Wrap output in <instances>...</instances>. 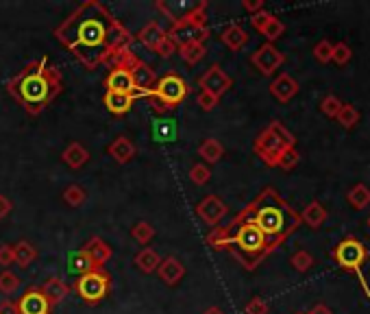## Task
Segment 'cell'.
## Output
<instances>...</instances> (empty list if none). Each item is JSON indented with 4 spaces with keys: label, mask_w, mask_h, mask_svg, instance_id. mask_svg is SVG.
Returning <instances> with one entry per match:
<instances>
[{
    "label": "cell",
    "mask_w": 370,
    "mask_h": 314,
    "mask_svg": "<svg viewBox=\"0 0 370 314\" xmlns=\"http://www.w3.org/2000/svg\"><path fill=\"white\" fill-rule=\"evenodd\" d=\"M272 20V13H268V11H259V13H255V16H250V24H253V28L255 31H259L261 33V28L268 24Z\"/></svg>",
    "instance_id": "cell-47"
},
{
    "label": "cell",
    "mask_w": 370,
    "mask_h": 314,
    "mask_svg": "<svg viewBox=\"0 0 370 314\" xmlns=\"http://www.w3.org/2000/svg\"><path fill=\"white\" fill-rule=\"evenodd\" d=\"M231 85H233V79L218 64H214L212 68H207V72L201 74V79H198V87L203 89V92H210L216 98H220L222 94H227L231 89Z\"/></svg>",
    "instance_id": "cell-13"
},
{
    "label": "cell",
    "mask_w": 370,
    "mask_h": 314,
    "mask_svg": "<svg viewBox=\"0 0 370 314\" xmlns=\"http://www.w3.org/2000/svg\"><path fill=\"white\" fill-rule=\"evenodd\" d=\"M342 101H340L337 96H333V94H329V96H324L322 101H320V112L327 116V118H335L337 114H340V110H342Z\"/></svg>",
    "instance_id": "cell-41"
},
{
    "label": "cell",
    "mask_w": 370,
    "mask_h": 314,
    "mask_svg": "<svg viewBox=\"0 0 370 314\" xmlns=\"http://www.w3.org/2000/svg\"><path fill=\"white\" fill-rule=\"evenodd\" d=\"M346 199L349 203L355 207V209H364L370 205V188L366 184H358V186H353L349 192H346Z\"/></svg>",
    "instance_id": "cell-32"
},
{
    "label": "cell",
    "mask_w": 370,
    "mask_h": 314,
    "mask_svg": "<svg viewBox=\"0 0 370 314\" xmlns=\"http://www.w3.org/2000/svg\"><path fill=\"white\" fill-rule=\"evenodd\" d=\"M176 53V46H174V42L168 37L164 44H161V46H159V51H157V55L159 57H164V59H168V57H172Z\"/></svg>",
    "instance_id": "cell-49"
},
{
    "label": "cell",
    "mask_w": 370,
    "mask_h": 314,
    "mask_svg": "<svg viewBox=\"0 0 370 314\" xmlns=\"http://www.w3.org/2000/svg\"><path fill=\"white\" fill-rule=\"evenodd\" d=\"M62 159L68 168L72 171H79L83 168L87 162H90V153H87V148L79 142H72L64 148V153H62Z\"/></svg>",
    "instance_id": "cell-23"
},
{
    "label": "cell",
    "mask_w": 370,
    "mask_h": 314,
    "mask_svg": "<svg viewBox=\"0 0 370 314\" xmlns=\"http://www.w3.org/2000/svg\"><path fill=\"white\" fill-rule=\"evenodd\" d=\"M11 264H16V258H13V245H3L0 247V266L7 268Z\"/></svg>",
    "instance_id": "cell-48"
},
{
    "label": "cell",
    "mask_w": 370,
    "mask_h": 314,
    "mask_svg": "<svg viewBox=\"0 0 370 314\" xmlns=\"http://www.w3.org/2000/svg\"><path fill=\"white\" fill-rule=\"evenodd\" d=\"M153 136L157 142H172L176 138V123L170 118H157L153 123Z\"/></svg>",
    "instance_id": "cell-29"
},
{
    "label": "cell",
    "mask_w": 370,
    "mask_h": 314,
    "mask_svg": "<svg viewBox=\"0 0 370 314\" xmlns=\"http://www.w3.org/2000/svg\"><path fill=\"white\" fill-rule=\"evenodd\" d=\"M138 101L136 94H120V92H105L102 103L113 116H124L133 110V103Z\"/></svg>",
    "instance_id": "cell-21"
},
{
    "label": "cell",
    "mask_w": 370,
    "mask_h": 314,
    "mask_svg": "<svg viewBox=\"0 0 370 314\" xmlns=\"http://www.w3.org/2000/svg\"><path fill=\"white\" fill-rule=\"evenodd\" d=\"M203 7H207V0H157L155 3V9L164 13L172 24L187 18L189 13H194Z\"/></svg>",
    "instance_id": "cell-12"
},
{
    "label": "cell",
    "mask_w": 370,
    "mask_h": 314,
    "mask_svg": "<svg viewBox=\"0 0 370 314\" xmlns=\"http://www.w3.org/2000/svg\"><path fill=\"white\" fill-rule=\"evenodd\" d=\"M244 314H268V304H266L261 297H253L244 306Z\"/></svg>",
    "instance_id": "cell-46"
},
{
    "label": "cell",
    "mask_w": 370,
    "mask_h": 314,
    "mask_svg": "<svg viewBox=\"0 0 370 314\" xmlns=\"http://www.w3.org/2000/svg\"><path fill=\"white\" fill-rule=\"evenodd\" d=\"M7 92L22 105L24 112L37 116L64 92V79L62 72L50 66L48 57H39L13 74L7 81Z\"/></svg>",
    "instance_id": "cell-2"
},
{
    "label": "cell",
    "mask_w": 370,
    "mask_h": 314,
    "mask_svg": "<svg viewBox=\"0 0 370 314\" xmlns=\"http://www.w3.org/2000/svg\"><path fill=\"white\" fill-rule=\"evenodd\" d=\"M196 214L207 223L210 227H218L220 220L227 216V205L216 194H207V197L196 205Z\"/></svg>",
    "instance_id": "cell-15"
},
{
    "label": "cell",
    "mask_w": 370,
    "mask_h": 314,
    "mask_svg": "<svg viewBox=\"0 0 370 314\" xmlns=\"http://www.w3.org/2000/svg\"><path fill=\"white\" fill-rule=\"evenodd\" d=\"M90 271H94V264H92L90 256H87V253H85L83 249L72 251L70 256H68V273L81 277V275L90 273Z\"/></svg>",
    "instance_id": "cell-26"
},
{
    "label": "cell",
    "mask_w": 370,
    "mask_h": 314,
    "mask_svg": "<svg viewBox=\"0 0 370 314\" xmlns=\"http://www.w3.org/2000/svg\"><path fill=\"white\" fill-rule=\"evenodd\" d=\"M286 62V55L281 53L275 44H261V46L250 55V64H253L263 77H270Z\"/></svg>",
    "instance_id": "cell-10"
},
{
    "label": "cell",
    "mask_w": 370,
    "mask_h": 314,
    "mask_svg": "<svg viewBox=\"0 0 370 314\" xmlns=\"http://www.w3.org/2000/svg\"><path fill=\"white\" fill-rule=\"evenodd\" d=\"M198 155H201L207 164H216V162H220L222 155H225V146H222L220 140H216V138H207V140H203L201 146H198Z\"/></svg>",
    "instance_id": "cell-28"
},
{
    "label": "cell",
    "mask_w": 370,
    "mask_h": 314,
    "mask_svg": "<svg viewBox=\"0 0 370 314\" xmlns=\"http://www.w3.org/2000/svg\"><path fill=\"white\" fill-rule=\"evenodd\" d=\"M196 103L201 105V110L203 112H212V110H216L218 107V103H220V98H216L214 94H210V92H201L196 94Z\"/></svg>",
    "instance_id": "cell-45"
},
{
    "label": "cell",
    "mask_w": 370,
    "mask_h": 314,
    "mask_svg": "<svg viewBox=\"0 0 370 314\" xmlns=\"http://www.w3.org/2000/svg\"><path fill=\"white\" fill-rule=\"evenodd\" d=\"M368 227H370V216H368Z\"/></svg>",
    "instance_id": "cell-55"
},
{
    "label": "cell",
    "mask_w": 370,
    "mask_h": 314,
    "mask_svg": "<svg viewBox=\"0 0 370 314\" xmlns=\"http://www.w3.org/2000/svg\"><path fill=\"white\" fill-rule=\"evenodd\" d=\"M176 53L181 55V59L187 66H196L201 59L207 55V49H205V44H185V46L176 49Z\"/></svg>",
    "instance_id": "cell-31"
},
{
    "label": "cell",
    "mask_w": 370,
    "mask_h": 314,
    "mask_svg": "<svg viewBox=\"0 0 370 314\" xmlns=\"http://www.w3.org/2000/svg\"><path fill=\"white\" fill-rule=\"evenodd\" d=\"M131 236H133V241L140 243V245H148L155 238V227L151 225V223H136V225L131 227Z\"/></svg>",
    "instance_id": "cell-33"
},
{
    "label": "cell",
    "mask_w": 370,
    "mask_h": 314,
    "mask_svg": "<svg viewBox=\"0 0 370 314\" xmlns=\"http://www.w3.org/2000/svg\"><path fill=\"white\" fill-rule=\"evenodd\" d=\"M335 121L342 125L344 129H353L355 125L360 123V112L353 107V105H342V110L335 116Z\"/></svg>",
    "instance_id": "cell-35"
},
{
    "label": "cell",
    "mask_w": 370,
    "mask_h": 314,
    "mask_svg": "<svg viewBox=\"0 0 370 314\" xmlns=\"http://www.w3.org/2000/svg\"><path fill=\"white\" fill-rule=\"evenodd\" d=\"M268 129L275 133V136L279 138V142L284 144L286 148H294V144H296V138H294V133H292L290 129H286V127L281 125L279 121H272V123L268 125Z\"/></svg>",
    "instance_id": "cell-36"
},
{
    "label": "cell",
    "mask_w": 370,
    "mask_h": 314,
    "mask_svg": "<svg viewBox=\"0 0 370 314\" xmlns=\"http://www.w3.org/2000/svg\"><path fill=\"white\" fill-rule=\"evenodd\" d=\"M299 81L294 77H290L288 72H281L279 77L270 83V94L279 101V103H290L296 94H299Z\"/></svg>",
    "instance_id": "cell-16"
},
{
    "label": "cell",
    "mask_w": 370,
    "mask_h": 314,
    "mask_svg": "<svg viewBox=\"0 0 370 314\" xmlns=\"http://www.w3.org/2000/svg\"><path fill=\"white\" fill-rule=\"evenodd\" d=\"M20 286V279L16 273H11V271H3L0 273V293L3 295H11V293H16Z\"/></svg>",
    "instance_id": "cell-43"
},
{
    "label": "cell",
    "mask_w": 370,
    "mask_h": 314,
    "mask_svg": "<svg viewBox=\"0 0 370 314\" xmlns=\"http://www.w3.org/2000/svg\"><path fill=\"white\" fill-rule=\"evenodd\" d=\"M331 258H333V262H335L340 268H344V271L360 273L362 266L368 262L370 253H368V249L358 241V238L346 236L344 241H340L337 247L331 251Z\"/></svg>",
    "instance_id": "cell-7"
},
{
    "label": "cell",
    "mask_w": 370,
    "mask_h": 314,
    "mask_svg": "<svg viewBox=\"0 0 370 314\" xmlns=\"http://www.w3.org/2000/svg\"><path fill=\"white\" fill-rule=\"evenodd\" d=\"M11 209H13L11 201L5 197V194H0V220H3V218H7V216L11 214Z\"/></svg>",
    "instance_id": "cell-51"
},
{
    "label": "cell",
    "mask_w": 370,
    "mask_h": 314,
    "mask_svg": "<svg viewBox=\"0 0 370 314\" xmlns=\"http://www.w3.org/2000/svg\"><path fill=\"white\" fill-rule=\"evenodd\" d=\"M284 33H286V24L281 22L277 16H272V20L261 28V35L268 40V44H272L275 40H279Z\"/></svg>",
    "instance_id": "cell-37"
},
{
    "label": "cell",
    "mask_w": 370,
    "mask_h": 314,
    "mask_svg": "<svg viewBox=\"0 0 370 314\" xmlns=\"http://www.w3.org/2000/svg\"><path fill=\"white\" fill-rule=\"evenodd\" d=\"M242 7L250 13V16H255V13L263 11V0H244Z\"/></svg>",
    "instance_id": "cell-50"
},
{
    "label": "cell",
    "mask_w": 370,
    "mask_h": 314,
    "mask_svg": "<svg viewBox=\"0 0 370 314\" xmlns=\"http://www.w3.org/2000/svg\"><path fill=\"white\" fill-rule=\"evenodd\" d=\"M0 314H20V312H18V306L13 302H3L0 304Z\"/></svg>",
    "instance_id": "cell-52"
},
{
    "label": "cell",
    "mask_w": 370,
    "mask_h": 314,
    "mask_svg": "<svg viewBox=\"0 0 370 314\" xmlns=\"http://www.w3.org/2000/svg\"><path fill=\"white\" fill-rule=\"evenodd\" d=\"M157 273H159V279L164 281L166 286H176V284L185 277V266L174 256H168V258H161Z\"/></svg>",
    "instance_id": "cell-17"
},
{
    "label": "cell",
    "mask_w": 370,
    "mask_h": 314,
    "mask_svg": "<svg viewBox=\"0 0 370 314\" xmlns=\"http://www.w3.org/2000/svg\"><path fill=\"white\" fill-rule=\"evenodd\" d=\"M111 290V275L105 273L102 268H94V271L81 275L74 281V293H77L85 304H100Z\"/></svg>",
    "instance_id": "cell-6"
},
{
    "label": "cell",
    "mask_w": 370,
    "mask_h": 314,
    "mask_svg": "<svg viewBox=\"0 0 370 314\" xmlns=\"http://www.w3.org/2000/svg\"><path fill=\"white\" fill-rule=\"evenodd\" d=\"M168 40V33L164 26H159L157 22H148L144 28H140L138 31V42L142 44V46H146L148 51L157 53L159 46Z\"/></svg>",
    "instance_id": "cell-18"
},
{
    "label": "cell",
    "mask_w": 370,
    "mask_h": 314,
    "mask_svg": "<svg viewBox=\"0 0 370 314\" xmlns=\"http://www.w3.org/2000/svg\"><path fill=\"white\" fill-rule=\"evenodd\" d=\"M13 258L20 268H26L37 260V249L28 241H20L18 245H13Z\"/></svg>",
    "instance_id": "cell-27"
},
{
    "label": "cell",
    "mask_w": 370,
    "mask_h": 314,
    "mask_svg": "<svg viewBox=\"0 0 370 314\" xmlns=\"http://www.w3.org/2000/svg\"><path fill=\"white\" fill-rule=\"evenodd\" d=\"M168 37L174 42V46H185V44H205V40L210 37V26H207V7L189 13L187 18L170 24L166 28Z\"/></svg>",
    "instance_id": "cell-5"
},
{
    "label": "cell",
    "mask_w": 370,
    "mask_h": 314,
    "mask_svg": "<svg viewBox=\"0 0 370 314\" xmlns=\"http://www.w3.org/2000/svg\"><path fill=\"white\" fill-rule=\"evenodd\" d=\"M299 216H301V223H307L312 229H320L324 225V220H327V209H324L322 203L312 201V203H307V207Z\"/></svg>",
    "instance_id": "cell-25"
},
{
    "label": "cell",
    "mask_w": 370,
    "mask_h": 314,
    "mask_svg": "<svg viewBox=\"0 0 370 314\" xmlns=\"http://www.w3.org/2000/svg\"><path fill=\"white\" fill-rule=\"evenodd\" d=\"M205 314H225V312H222L220 308H216V306H212V308L205 310Z\"/></svg>",
    "instance_id": "cell-54"
},
{
    "label": "cell",
    "mask_w": 370,
    "mask_h": 314,
    "mask_svg": "<svg viewBox=\"0 0 370 314\" xmlns=\"http://www.w3.org/2000/svg\"><path fill=\"white\" fill-rule=\"evenodd\" d=\"M64 201H66V205H70V207H81V205L87 201V192H85L83 186L72 184V186H68V188L64 190Z\"/></svg>",
    "instance_id": "cell-34"
},
{
    "label": "cell",
    "mask_w": 370,
    "mask_h": 314,
    "mask_svg": "<svg viewBox=\"0 0 370 314\" xmlns=\"http://www.w3.org/2000/svg\"><path fill=\"white\" fill-rule=\"evenodd\" d=\"M290 264H292L299 273H307L309 268L314 266V258H312V253H307V251H296L294 256L290 258Z\"/></svg>",
    "instance_id": "cell-39"
},
{
    "label": "cell",
    "mask_w": 370,
    "mask_h": 314,
    "mask_svg": "<svg viewBox=\"0 0 370 314\" xmlns=\"http://www.w3.org/2000/svg\"><path fill=\"white\" fill-rule=\"evenodd\" d=\"M220 40L222 44L229 49V51H242L246 44H248V33L244 31V28L240 24H229L222 28V33H220Z\"/></svg>",
    "instance_id": "cell-22"
},
{
    "label": "cell",
    "mask_w": 370,
    "mask_h": 314,
    "mask_svg": "<svg viewBox=\"0 0 370 314\" xmlns=\"http://www.w3.org/2000/svg\"><path fill=\"white\" fill-rule=\"evenodd\" d=\"M253 148H255L257 157L266 164V166H270V168H275V166H277L279 155L286 151V146L279 142V138L275 136V133H272L268 127H266V129L259 133V136H257V140H255Z\"/></svg>",
    "instance_id": "cell-11"
},
{
    "label": "cell",
    "mask_w": 370,
    "mask_h": 314,
    "mask_svg": "<svg viewBox=\"0 0 370 314\" xmlns=\"http://www.w3.org/2000/svg\"><path fill=\"white\" fill-rule=\"evenodd\" d=\"M53 35L87 70L111 66L122 53L131 51L133 44L129 28L98 0L81 3L55 28Z\"/></svg>",
    "instance_id": "cell-1"
},
{
    "label": "cell",
    "mask_w": 370,
    "mask_h": 314,
    "mask_svg": "<svg viewBox=\"0 0 370 314\" xmlns=\"http://www.w3.org/2000/svg\"><path fill=\"white\" fill-rule=\"evenodd\" d=\"M351 57H353V51H351L349 44H344V42H337V44H333V55H331V62H335L337 66H344V64H349V62H351Z\"/></svg>",
    "instance_id": "cell-42"
},
{
    "label": "cell",
    "mask_w": 370,
    "mask_h": 314,
    "mask_svg": "<svg viewBox=\"0 0 370 314\" xmlns=\"http://www.w3.org/2000/svg\"><path fill=\"white\" fill-rule=\"evenodd\" d=\"M238 216L253 223L266 236V241H268L272 251L279 245H284L288 241V236L301 227L299 212L275 188H263Z\"/></svg>",
    "instance_id": "cell-3"
},
{
    "label": "cell",
    "mask_w": 370,
    "mask_h": 314,
    "mask_svg": "<svg viewBox=\"0 0 370 314\" xmlns=\"http://www.w3.org/2000/svg\"><path fill=\"white\" fill-rule=\"evenodd\" d=\"M159 262H161L159 253L155 249H148V247L142 249L136 256V266L140 268L142 273H155L159 268Z\"/></svg>",
    "instance_id": "cell-30"
},
{
    "label": "cell",
    "mask_w": 370,
    "mask_h": 314,
    "mask_svg": "<svg viewBox=\"0 0 370 314\" xmlns=\"http://www.w3.org/2000/svg\"><path fill=\"white\" fill-rule=\"evenodd\" d=\"M120 59L127 64L131 77H133V83H136V89H138V92H142V94H146V98H148V92H151V89L155 87V83L159 79L157 74H155V70L148 66L146 62H142V59L133 51L122 53Z\"/></svg>",
    "instance_id": "cell-8"
},
{
    "label": "cell",
    "mask_w": 370,
    "mask_h": 314,
    "mask_svg": "<svg viewBox=\"0 0 370 314\" xmlns=\"http://www.w3.org/2000/svg\"><path fill=\"white\" fill-rule=\"evenodd\" d=\"M299 162H301L299 151H296V148H286V151L279 155L277 166H279V168H284V171H292V168L299 166Z\"/></svg>",
    "instance_id": "cell-40"
},
{
    "label": "cell",
    "mask_w": 370,
    "mask_h": 314,
    "mask_svg": "<svg viewBox=\"0 0 370 314\" xmlns=\"http://www.w3.org/2000/svg\"><path fill=\"white\" fill-rule=\"evenodd\" d=\"M299 314H305V312H299Z\"/></svg>",
    "instance_id": "cell-56"
},
{
    "label": "cell",
    "mask_w": 370,
    "mask_h": 314,
    "mask_svg": "<svg viewBox=\"0 0 370 314\" xmlns=\"http://www.w3.org/2000/svg\"><path fill=\"white\" fill-rule=\"evenodd\" d=\"M210 179H212V171L207 164H194V166L189 168V182L194 186H205Z\"/></svg>",
    "instance_id": "cell-38"
},
{
    "label": "cell",
    "mask_w": 370,
    "mask_h": 314,
    "mask_svg": "<svg viewBox=\"0 0 370 314\" xmlns=\"http://www.w3.org/2000/svg\"><path fill=\"white\" fill-rule=\"evenodd\" d=\"M307 314H333L327 306H324V304H318V306H314L312 310H309Z\"/></svg>",
    "instance_id": "cell-53"
},
{
    "label": "cell",
    "mask_w": 370,
    "mask_h": 314,
    "mask_svg": "<svg viewBox=\"0 0 370 314\" xmlns=\"http://www.w3.org/2000/svg\"><path fill=\"white\" fill-rule=\"evenodd\" d=\"M107 153H109V155H111L118 164H129L133 157H136L138 148H136V144H133L129 138L120 136V138H115V140L109 144Z\"/></svg>",
    "instance_id": "cell-24"
},
{
    "label": "cell",
    "mask_w": 370,
    "mask_h": 314,
    "mask_svg": "<svg viewBox=\"0 0 370 314\" xmlns=\"http://www.w3.org/2000/svg\"><path fill=\"white\" fill-rule=\"evenodd\" d=\"M39 290H41V295L48 299L50 302V306H59L64 302V299L68 297V293H70V286L68 284L62 279V277H57V275H53V277H48L46 281L41 284L39 286Z\"/></svg>",
    "instance_id": "cell-20"
},
{
    "label": "cell",
    "mask_w": 370,
    "mask_h": 314,
    "mask_svg": "<svg viewBox=\"0 0 370 314\" xmlns=\"http://www.w3.org/2000/svg\"><path fill=\"white\" fill-rule=\"evenodd\" d=\"M18 306V312L20 314H50L53 312V306L46 297L41 295L39 288L31 286V288H26L22 293V297L16 302Z\"/></svg>",
    "instance_id": "cell-14"
},
{
    "label": "cell",
    "mask_w": 370,
    "mask_h": 314,
    "mask_svg": "<svg viewBox=\"0 0 370 314\" xmlns=\"http://www.w3.org/2000/svg\"><path fill=\"white\" fill-rule=\"evenodd\" d=\"M187 94H189L187 83L179 77V74L168 72V74H164V77L157 79L155 87L148 92V98L153 101L155 110L161 114L166 110L179 107V105L187 98Z\"/></svg>",
    "instance_id": "cell-4"
},
{
    "label": "cell",
    "mask_w": 370,
    "mask_h": 314,
    "mask_svg": "<svg viewBox=\"0 0 370 314\" xmlns=\"http://www.w3.org/2000/svg\"><path fill=\"white\" fill-rule=\"evenodd\" d=\"M83 251L87 253V256H90L94 268H102V266H105V264L111 260V256H113L111 247H109L105 241H102V238H98V236L90 238V241L83 245Z\"/></svg>",
    "instance_id": "cell-19"
},
{
    "label": "cell",
    "mask_w": 370,
    "mask_h": 314,
    "mask_svg": "<svg viewBox=\"0 0 370 314\" xmlns=\"http://www.w3.org/2000/svg\"><path fill=\"white\" fill-rule=\"evenodd\" d=\"M331 55H333V44L329 40H320L314 46V57H316V62H320V64H329Z\"/></svg>",
    "instance_id": "cell-44"
},
{
    "label": "cell",
    "mask_w": 370,
    "mask_h": 314,
    "mask_svg": "<svg viewBox=\"0 0 370 314\" xmlns=\"http://www.w3.org/2000/svg\"><path fill=\"white\" fill-rule=\"evenodd\" d=\"M105 87L107 92H120V94H136L138 98H146V94L138 92L136 83H133V77L127 68V64L122 62L120 57L115 59V62L109 66V74L105 79Z\"/></svg>",
    "instance_id": "cell-9"
}]
</instances>
